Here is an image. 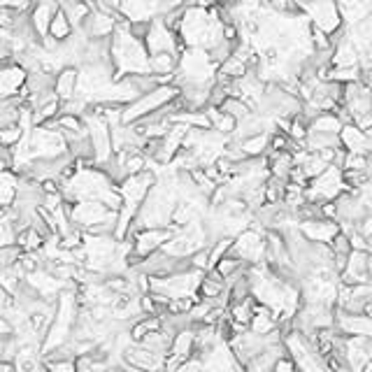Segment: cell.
Segmentation results:
<instances>
[{
  "label": "cell",
  "mask_w": 372,
  "mask_h": 372,
  "mask_svg": "<svg viewBox=\"0 0 372 372\" xmlns=\"http://www.w3.org/2000/svg\"><path fill=\"white\" fill-rule=\"evenodd\" d=\"M110 54L114 66V79L130 73H149V51L143 40H138L128 29V19L119 16L117 29L110 38Z\"/></svg>",
  "instance_id": "6da1fadb"
},
{
  "label": "cell",
  "mask_w": 372,
  "mask_h": 372,
  "mask_svg": "<svg viewBox=\"0 0 372 372\" xmlns=\"http://www.w3.org/2000/svg\"><path fill=\"white\" fill-rule=\"evenodd\" d=\"M177 95H180V86H177L175 82L172 84L156 86L154 91L143 93L140 98H135L133 103L123 105V110H121V123H133V121H138V119H143V117H149V114H154L156 110H161L163 105L175 100Z\"/></svg>",
  "instance_id": "7a4b0ae2"
},
{
  "label": "cell",
  "mask_w": 372,
  "mask_h": 372,
  "mask_svg": "<svg viewBox=\"0 0 372 372\" xmlns=\"http://www.w3.org/2000/svg\"><path fill=\"white\" fill-rule=\"evenodd\" d=\"M237 256L240 261H244L247 265H256L265 261V230L259 228H247L240 235L233 240V247L230 252Z\"/></svg>",
  "instance_id": "3957f363"
},
{
  "label": "cell",
  "mask_w": 372,
  "mask_h": 372,
  "mask_svg": "<svg viewBox=\"0 0 372 372\" xmlns=\"http://www.w3.org/2000/svg\"><path fill=\"white\" fill-rule=\"evenodd\" d=\"M145 47L149 54H158V51H172V54L180 56L182 51L186 49L184 42L180 40V33L170 31L163 24L161 16H154L152 24H149L147 38H145Z\"/></svg>",
  "instance_id": "277c9868"
},
{
  "label": "cell",
  "mask_w": 372,
  "mask_h": 372,
  "mask_svg": "<svg viewBox=\"0 0 372 372\" xmlns=\"http://www.w3.org/2000/svg\"><path fill=\"white\" fill-rule=\"evenodd\" d=\"M119 12H108V10H93L91 14L86 16L84 24L79 26L86 38H93V40H110L114 29H117V21H119Z\"/></svg>",
  "instance_id": "5b68a950"
},
{
  "label": "cell",
  "mask_w": 372,
  "mask_h": 372,
  "mask_svg": "<svg viewBox=\"0 0 372 372\" xmlns=\"http://www.w3.org/2000/svg\"><path fill=\"white\" fill-rule=\"evenodd\" d=\"M298 230L307 237L309 242H324V244H331V240L340 233L342 228H340L338 221L326 219V217H316V219L298 221Z\"/></svg>",
  "instance_id": "8992f818"
},
{
  "label": "cell",
  "mask_w": 372,
  "mask_h": 372,
  "mask_svg": "<svg viewBox=\"0 0 372 372\" xmlns=\"http://www.w3.org/2000/svg\"><path fill=\"white\" fill-rule=\"evenodd\" d=\"M335 329L342 335H372V314H349V312H335Z\"/></svg>",
  "instance_id": "52a82bcc"
},
{
  "label": "cell",
  "mask_w": 372,
  "mask_h": 372,
  "mask_svg": "<svg viewBox=\"0 0 372 372\" xmlns=\"http://www.w3.org/2000/svg\"><path fill=\"white\" fill-rule=\"evenodd\" d=\"M56 10H58V0H35L33 7L29 10L31 24H33V29H35V33H38L40 40L49 33V24H51V19H54Z\"/></svg>",
  "instance_id": "ba28073f"
},
{
  "label": "cell",
  "mask_w": 372,
  "mask_h": 372,
  "mask_svg": "<svg viewBox=\"0 0 372 372\" xmlns=\"http://www.w3.org/2000/svg\"><path fill=\"white\" fill-rule=\"evenodd\" d=\"M77 79H79V68L66 66L61 68L54 77V93L58 95V100H70L77 95Z\"/></svg>",
  "instance_id": "9c48e42d"
},
{
  "label": "cell",
  "mask_w": 372,
  "mask_h": 372,
  "mask_svg": "<svg viewBox=\"0 0 372 372\" xmlns=\"http://www.w3.org/2000/svg\"><path fill=\"white\" fill-rule=\"evenodd\" d=\"M177 66H180V56L172 54V51L149 54V73L156 77H175Z\"/></svg>",
  "instance_id": "30bf717a"
},
{
  "label": "cell",
  "mask_w": 372,
  "mask_h": 372,
  "mask_svg": "<svg viewBox=\"0 0 372 372\" xmlns=\"http://www.w3.org/2000/svg\"><path fill=\"white\" fill-rule=\"evenodd\" d=\"M340 143L347 152H368V138L366 130L353 126V123H347L340 130Z\"/></svg>",
  "instance_id": "8fae6325"
},
{
  "label": "cell",
  "mask_w": 372,
  "mask_h": 372,
  "mask_svg": "<svg viewBox=\"0 0 372 372\" xmlns=\"http://www.w3.org/2000/svg\"><path fill=\"white\" fill-rule=\"evenodd\" d=\"M270 135L272 133H259V135L237 140V143H240L247 158H259V156H265L270 152Z\"/></svg>",
  "instance_id": "7c38bea8"
},
{
  "label": "cell",
  "mask_w": 372,
  "mask_h": 372,
  "mask_svg": "<svg viewBox=\"0 0 372 372\" xmlns=\"http://www.w3.org/2000/svg\"><path fill=\"white\" fill-rule=\"evenodd\" d=\"M54 77L49 73H42V70H33V73L26 75V88H29L31 95H44L54 91Z\"/></svg>",
  "instance_id": "4fadbf2b"
},
{
  "label": "cell",
  "mask_w": 372,
  "mask_h": 372,
  "mask_svg": "<svg viewBox=\"0 0 372 372\" xmlns=\"http://www.w3.org/2000/svg\"><path fill=\"white\" fill-rule=\"evenodd\" d=\"M303 145L307 152H321V149L329 147H340V135H333V133H319V130H309L307 138L303 140Z\"/></svg>",
  "instance_id": "5bb4252c"
},
{
  "label": "cell",
  "mask_w": 372,
  "mask_h": 372,
  "mask_svg": "<svg viewBox=\"0 0 372 372\" xmlns=\"http://www.w3.org/2000/svg\"><path fill=\"white\" fill-rule=\"evenodd\" d=\"M77 29L73 24H70V19H68V14L61 10V5H58V10L54 12V19H51V24H49V33L47 35H51V38H56L58 42H66L70 35H73Z\"/></svg>",
  "instance_id": "9a60e30c"
},
{
  "label": "cell",
  "mask_w": 372,
  "mask_h": 372,
  "mask_svg": "<svg viewBox=\"0 0 372 372\" xmlns=\"http://www.w3.org/2000/svg\"><path fill=\"white\" fill-rule=\"evenodd\" d=\"M58 5H61V10L68 14V19L75 29H79L86 16L93 12L86 3H82V0H58Z\"/></svg>",
  "instance_id": "2e32d148"
},
{
  "label": "cell",
  "mask_w": 372,
  "mask_h": 372,
  "mask_svg": "<svg viewBox=\"0 0 372 372\" xmlns=\"http://www.w3.org/2000/svg\"><path fill=\"white\" fill-rule=\"evenodd\" d=\"M344 123L335 112H321L309 121V130H319V133H333V135H340Z\"/></svg>",
  "instance_id": "e0dca14e"
},
{
  "label": "cell",
  "mask_w": 372,
  "mask_h": 372,
  "mask_svg": "<svg viewBox=\"0 0 372 372\" xmlns=\"http://www.w3.org/2000/svg\"><path fill=\"white\" fill-rule=\"evenodd\" d=\"M58 126L63 130V135H75V133H86V119L77 117V114H68V112H58Z\"/></svg>",
  "instance_id": "ac0fdd59"
},
{
  "label": "cell",
  "mask_w": 372,
  "mask_h": 372,
  "mask_svg": "<svg viewBox=\"0 0 372 372\" xmlns=\"http://www.w3.org/2000/svg\"><path fill=\"white\" fill-rule=\"evenodd\" d=\"M219 110L226 112V114H230V117H233L235 121H242L244 117H249V114L254 112L242 98H233V95H228V98H226L224 103H221Z\"/></svg>",
  "instance_id": "d6986e66"
},
{
  "label": "cell",
  "mask_w": 372,
  "mask_h": 372,
  "mask_svg": "<svg viewBox=\"0 0 372 372\" xmlns=\"http://www.w3.org/2000/svg\"><path fill=\"white\" fill-rule=\"evenodd\" d=\"M26 126L21 123H12V126H3L0 128V145L7 147V149H14L16 145L21 143V138L26 135Z\"/></svg>",
  "instance_id": "ffe728a7"
},
{
  "label": "cell",
  "mask_w": 372,
  "mask_h": 372,
  "mask_svg": "<svg viewBox=\"0 0 372 372\" xmlns=\"http://www.w3.org/2000/svg\"><path fill=\"white\" fill-rule=\"evenodd\" d=\"M219 70H221L224 75L233 77V79H240V77H244L247 73H249V68L244 66V61H240V58L233 56V54H230V56L224 61V63L219 66Z\"/></svg>",
  "instance_id": "44dd1931"
},
{
  "label": "cell",
  "mask_w": 372,
  "mask_h": 372,
  "mask_svg": "<svg viewBox=\"0 0 372 372\" xmlns=\"http://www.w3.org/2000/svg\"><path fill=\"white\" fill-rule=\"evenodd\" d=\"M331 163H326V161H321V158H319V154L316 152H309V158H307V161L303 163V165H300V167H303V170H305V175L309 177V182H312L314 180V177H319V175H321L324 170H326V167H329Z\"/></svg>",
  "instance_id": "7402d4cb"
},
{
  "label": "cell",
  "mask_w": 372,
  "mask_h": 372,
  "mask_svg": "<svg viewBox=\"0 0 372 372\" xmlns=\"http://www.w3.org/2000/svg\"><path fill=\"white\" fill-rule=\"evenodd\" d=\"M16 200V184L0 182V207H12Z\"/></svg>",
  "instance_id": "603a6c76"
},
{
  "label": "cell",
  "mask_w": 372,
  "mask_h": 372,
  "mask_svg": "<svg viewBox=\"0 0 372 372\" xmlns=\"http://www.w3.org/2000/svg\"><path fill=\"white\" fill-rule=\"evenodd\" d=\"M47 372H77L75 366V358H68V361H54V363H44Z\"/></svg>",
  "instance_id": "cb8c5ba5"
},
{
  "label": "cell",
  "mask_w": 372,
  "mask_h": 372,
  "mask_svg": "<svg viewBox=\"0 0 372 372\" xmlns=\"http://www.w3.org/2000/svg\"><path fill=\"white\" fill-rule=\"evenodd\" d=\"M272 372H298V368H296V363L291 361L289 353H284V356L277 358V363H274Z\"/></svg>",
  "instance_id": "d4e9b609"
},
{
  "label": "cell",
  "mask_w": 372,
  "mask_h": 372,
  "mask_svg": "<svg viewBox=\"0 0 372 372\" xmlns=\"http://www.w3.org/2000/svg\"><path fill=\"white\" fill-rule=\"evenodd\" d=\"M16 16H19V10H14V7H3V5H0V29H3V26H12Z\"/></svg>",
  "instance_id": "484cf974"
},
{
  "label": "cell",
  "mask_w": 372,
  "mask_h": 372,
  "mask_svg": "<svg viewBox=\"0 0 372 372\" xmlns=\"http://www.w3.org/2000/svg\"><path fill=\"white\" fill-rule=\"evenodd\" d=\"M0 5L14 7V10H19V12H29L33 7V0H0Z\"/></svg>",
  "instance_id": "4316f807"
},
{
  "label": "cell",
  "mask_w": 372,
  "mask_h": 372,
  "mask_svg": "<svg viewBox=\"0 0 372 372\" xmlns=\"http://www.w3.org/2000/svg\"><path fill=\"white\" fill-rule=\"evenodd\" d=\"M361 372H372V361H370V363H368V366H366V368H363Z\"/></svg>",
  "instance_id": "83f0119b"
},
{
  "label": "cell",
  "mask_w": 372,
  "mask_h": 372,
  "mask_svg": "<svg viewBox=\"0 0 372 372\" xmlns=\"http://www.w3.org/2000/svg\"><path fill=\"white\" fill-rule=\"evenodd\" d=\"M217 3H235V0H217Z\"/></svg>",
  "instance_id": "f1b7e54d"
},
{
  "label": "cell",
  "mask_w": 372,
  "mask_h": 372,
  "mask_svg": "<svg viewBox=\"0 0 372 372\" xmlns=\"http://www.w3.org/2000/svg\"><path fill=\"white\" fill-rule=\"evenodd\" d=\"M370 103H372V93H370Z\"/></svg>",
  "instance_id": "f546056e"
}]
</instances>
